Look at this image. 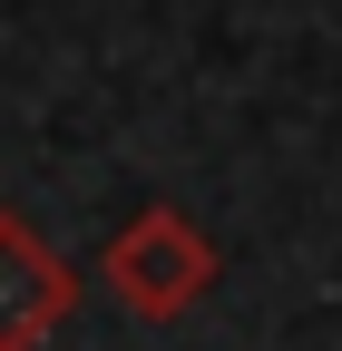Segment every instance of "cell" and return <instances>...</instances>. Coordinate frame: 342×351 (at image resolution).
<instances>
[{"mask_svg": "<svg viewBox=\"0 0 342 351\" xmlns=\"http://www.w3.org/2000/svg\"><path fill=\"white\" fill-rule=\"evenodd\" d=\"M108 293H117L137 322L196 313V302L216 293V244H205V225H196V215H176V205L127 215L117 244H108Z\"/></svg>", "mask_w": 342, "mask_h": 351, "instance_id": "6da1fadb", "label": "cell"}, {"mask_svg": "<svg viewBox=\"0 0 342 351\" xmlns=\"http://www.w3.org/2000/svg\"><path fill=\"white\" fill-rule=\"evenodd\" d=\"M78 313V274L59 263V244L10 205L0 215V351H39Z\"/></svg>", "mask_w": 342, "mask_h": 351, "instance_id": "7a4b0ae2", "label": "cell"}]
</instances>
